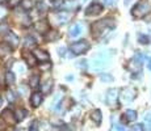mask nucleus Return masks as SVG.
<instances>
[{"label": "nucleus", "mask_w": 151, "mask_h": 131, "mask_svg": "<svg viewBox=\"0 0 151 131\" xmlns=\"http://www.w3.org/2000/svg\"><path fill=\"white\" fill-rule=\"evenodd\" d=\"M59 54H60V55H65V49H63V47L59 49Z\"/></svg>", "instance_id": "obj_34"}, {"label": "nucleus", "mask_w": 151, "mask_h": 131, "mask_svg": "<svg viewBox=\"0 0 151 131\" xmlns=\"http://www.w3.org/2000/svg\"><path fill=\"white\" fill-rule=\"evenodd\" d=\"M0 105H1V98H0Z\"/></svg>", "instance_id": "obj_36"}, {"label": "nucleus", "mask_w": 151, "mask_h": 131, "mask_svg": "<svg viewBox=\"0 0 151 131\" xmlns=\"http://www.w3.org/2000/svg\"><path fill=\"white\" fill-rule=\"evenodd\" d=\"M30 102H32V105H33L34 107L40 106V104L42 102V94L40 92H34L33 94H32V97H30Z\"/></svg>", "instance_id": "obj_11"}, {"label": "nucleus", "mask_w": 151, "mask_h": 131, "mask_svg": "<svg viewBox=\"0 0 151 131\" xmlns=\"http://www.w3.org/2000/svg\"><path fill=\"white\" fill-rule=\"evenodd\" d=\"M34 26H36V29L38 31H41V33H46V31H49V24H47V21H43V20H42V21L37 22Z\"/></svg>", "instance_id": "obj_15"}, {"label": "nucleus", "mask_w": 151, "mask_h": 131, "mask_svg": "<svg viewBox=\"0 0 151 131\" xmlns=\"http://www.w3.org/2000/svg\"><path fill=\"white\" fill-rule=\"evenodd\" d=\"M149 66H150V68H151V62H150V64H149Z\"/></svg>", "instance_id": "obj_37"}, {"label": "nucleus", "mask_w": 151, "mask_h": 131, "mask_svg": "<svg viewBox=\"0 0 151 131\" xmlns=\"http://www.w3.org/2000/svg\"><path fill=\"white\" fill-rule=\"evenodd\" d=\"M16 118H17V121H22V119L25 118V110H17L16 112Z\"/></svg>", "instance_id": "obj_25"}, {"label": "nucleus", "mask_w": 151, "mask_h": 131, "mask_svg": "<svg viewBox=\"0 0 151 131\" xmlns=\"http://www.w3.org/2000/svg\"><path fill=\"white\" fill-rule=\"evenodd\" d=\"M135 94H137V91H135L134 88H130V87H127V88H125L122 91V100L126 101V102H130V101L134 100Z\"/></svg>", "instance_id": "obj_8"}, {"label": "nucleus", "mask_w": 151, "mask_h": 131, "mask_svg": "<svg viewBox=\"0 0 151 131\" xmlns=\"http://www.w3.org/2000/svg\"><path fill=\"white\" fill-rule=\"evenodd\" d=\"M150 11H151L150 3L146 1V0H142V1H139L138 4L133 8L132 14L134 17H137V19H143L145 16H147V14L150 13Z\"/></svg>", "instance_id": "obj_1"}, {"label": "nucleus", "mask_w": 151, "mask_h": 131, "mask_svg": "<svg viewBox=\"0 0 151 131\" xmlns=\"http://www.w3.org/2000/svg\"><path fill=\"white\" fill-rule=\"evenodd\" d=\"M11 52V46L8 43H0V55H7Z\"/></svg>", "instance_id": "obj_19"}, {"label": "nucleus", "mask_w": 151, "mask_h": 131, "mask_svg": "<svg viewBox=\"0 0 151 131\" xmlns=\"http://www.w3.org/2000/svg\"><path fill=\"white\" fill-rule=\"evenodd\" d=\"M51 87H53V81L51 80H46L42 85V93H49L51 91Z\"/></svg>", "instance_id": "obj_21"}, {"label": "nucleus", "mask_w": 151, "mask_h": 131, "mask_svg": "<svg viewBox=\"0 0 151 131\" xmlns=\"http://www.w3.org/2000/svg\"><path fill=\"white\" fill-rule=\"evenodd\" d=\"M108 62H109V55L108 54H100L96 59L93 60V63H92V67H93V69H103L104 67L108 66Z\"/></svg>", "instance_id": "obj_4"}, {"label": "nucleus", "mask_w": 151, "mask_h": 131, "mask_svg": "<svg viewBox=\"0 0 151 131\" xmlns=\"http://www.w3.org/2000/svg\"><path fill=\"white\" fill-rule=\"evenodd\" d=\"M91 119L95 122L96 125H100L101 123V119H103V114H101V110H93V112L91 113Z\"/></svg>", "instance_id": "obj_13"}, {"label": "nucleus", "mask_w": 151, "mask_h": 131, "mask_svg": "<svg viewBox=\"0 0 151 131\" xmlns=\"http://www.w3.org/2000/svg\"><path fill=\"white\" fill-rule=\"evenodd\" d=\"M139 41H141V43H149V38L143 36H139Z\"/></svg>", "instance_id": "obj_31"}, {"label": "nucleus", "mask_w": 151, "mask_h": 131, "mask_svg": "<svg viewBox=\"0 0 151 131\" xmlns=\"http://www.w3.org/2000/svg\"><path fill=\"white\" fill-rule=\"evenodd\" d=\"M5 39H7L8 42H9L11 45H13V46L19 45V38H17V37L14 36L13 33H11V31H8V34L5 36Z\"/></svg>", "instance_id": "obj_17"}, {"label": "nucleus", "mask_w": 151, "mask_h": 131, "mask_svg": "<svg viewBox=\"0 0 151 131\" xmlns=\"http://www.w3.org/2000/svg\"><path fill=\"white\" fill-rule=\"evenodd\" d=\"M33 54H34V57H36V59L40 60V62H49V60H50V55H49L46 51L40 50V49L34 50Z\"/></svg>", "instance_id": "obj_10"}, {"label": "nucleus", "mask_w": 151, "mask_h": 131, "mask_svg": "<svg viewBox=\"0 0 151 131\" xmlns=\"http://www.w3.org/2000/svg\"><path fill=\"white\" fill-rule=\"evenodd\" d=\"M20 5H21V8H22V9L29 11V9H32V8H33L34 3H33V0H21V3H20Z\"/></svg>", "instance_id": "obj_18"}, {"label": "nucleus", "mask_w": 151, "mask_h": 131, "mask_svg": "<svg viewBox=\"0 0 151 131\" xmlns=\"http://www.w3.org/2000/svg\"><path fill=\"white\" fill-rule=\"evenodd\" d=\"M22 57H24V59L28 62V64L30 66V67H33L34 64H36V57H34V54H30V52H28V51H25L24 54H22Z\"/></svg>", "instance_id": "obj_14"}, {"label": "nucleus", "mask_w": 151, "mask_h": 131, "mask_svg": "<svg viewBox=\"0 0 151 131\" xmlns=\"http://www.w3.org/2000/svg\"><path fill=\"white\" fill-rule=\"evenodd\" d=\"M103 11V5L101 4H97V3H93L92 5H89L88 8H87L86 13L87 16H95V14H99Z\"/></svg>", "instance_id": "obj_9"}, {"label": "nucleus", "mask_w": 151, "mask_h": 131, "mask_svg": "<svg viewBox=\"0 0 151 131\" xmlns=\"http://www.w3.org/2000/svg\"><path fill=\"white\" fill-rule=\"evenodd\" d=\"M5 80H7V84H9V85L14 84V75H13V72L8 71L7 75H5Z\"/></svg>", "instance_id": "obj_23"}, {"label": "nucleus", "mask_w": 151, "mask_h": 131, "mask_svg": "<svg viewBox=\"0 0 151 131\" xmlns=\"http://www.w3.org/2000/svg\"><path fill=\"white\" fill-rule=\"evenodd\" d=\"M117 98H118V91L117 89H109V91L106 92L105 101L109 106H114V105L117 104Z\"/></svg>", "instance_id": "obj_6"}, {"label": "nucleus", "mask_w": 151, "mask_h": 131, "mask_svg": "<svg viewBox=\"0 0 151 131\" xmlns=\"http://www.w3.org/2000/svg\"><path fill=\"white\" fill-rule=\"evenodd\" d=\"M1 117L5 121V123H8V125H14L17 122L16 115H14L12 113V110H9V109H5L4 112L1 113Z\"/></svg>", "instance_id": "obj_7"}, {"label": "nucleus", "mask_w": 151, "mask_h": 131, "mask_svg": "<svg viewBox=\"0 0 151 131\" xmlns=\"http://www.w3.org/2000/svg\"><path fill=\"white\" fill-rule=\"evenodd\" d=\"M4 31H9V30H8V25L1 24V25H0V33H4Z\"/></svg>", "instance_id": "obj_30"}, {"label": "nucleus", "mask_w": 151, "mask_h": 131, "mask_svg": "<svg viewBox=\"0 0 151 131\" xmlns=\"http://www.w3.org/2000/svg\"><path fill=\"white\" fill-rule=\"evenodd\" d=\"M149 130L151 131V122H150V125H149Z\"/></svg>", "instance_id": "obj_35"}, {"label": "nucleus", "mask_w": 151, "mask_h": 131, "mask_svg": "<svg viewBox=\"0 0 151 131\" xmlns=\"http://www.w3.org/2000/svg\"><path fill=\"white\" fill-rule=\"evenodd\" d=\"M104 4L108 5V7H113V5L117 4V0H103Z\"/></svg>", "instance_id": "obj_27"}, {"label": "nucleus", "mask_w": 151, "mask_h": 131, "mask_svg": "<svg viewBox=\"0 0 151 131\" xmlns=\"http://www.w3.org/2000/svg\"><path fill=\"white\" fill-rule=\"evenodd\" d=\"M100 79L103 81H112L113 80V77L110 76V75H108V74H103V75H100Z\"/></svg>", "instance_id": "obj_26"}, {"label": "nucleus", "mask_w": 151, "mask_h": 131, "mask_svg": "<svg viewBox=\"0 0 151 131\" xmlns=\"http://www.w3.org/2000/svg\"><path fill=\"white\" fill-rule=\"evenodd\" d=\"M29 131H38V129H37V126H36V122H34L33 126H32L30 129H29Z\"/></svg>", "instance_id": "obj_33"}, {"label": "nucleus", "mask_w": 151, "mask_h": 131, "mask_svg": "<svg viewBox=\"0 0 151 131\" xmlns=\"http://www.w3.org/2000/svg\"><path fill=\"white\" fill-rule=\"evenodd\" d=\"M132 131H143V125H141V123L134 125V126H133V129H132Z\"/></svg>", "instance_id": "obj_28"}, {"label": "nucleus", "mask_w": 151, "mask_h": 131, "mask_svg": "<svg viewBox=\"0 0 151 131\" xmlns=\"http://www.w3.org/2000/svg\"><path fill=\"white\" fill-rule=\"evenodd\" d=\"M50 19L54 21V24H58V25H63L71 19V13L70 12H57V13H53L50 16Z\"/></svg>", "instance_id": "obj_3"}, {"label": "nucleus", "mask_w": 151, "mask_h": 131, "mask_svg": "<svg viewBox=\"0 0 151 131\" xmlns=\"http://www.w3.org/2000/svg\"><path fill=\"white\" fill-rule=\"evenodd\" d=\"M106 26H113V22L112 20H101V21H97L95 22L92 29H93V33L95 34H99L106 28Z\"/></svg>", "instance_id": "obj_5"}, {"label": "nucleus", "mask_w": 151, "mask_h": 131, "mask_svg": "<svg viewBox=\"0 0 151 131\" xmlns=\"http://www.w3.org/2000/svg\"><path fill=\"white\" fill-rule=\"evenodd\" d=\"M125 118L129 122L135 121V119H137V112H135V110H126V112H125Z\"/></svg>", "instance_id": "obj_16"}, {"label": "nucleus", "mask_w": 151, "mask_h": 131, "mask_svg": "<svg viewBox=\"0 0 151 131\" xmlns=\"http://www.w3.org/2000/svg\"><path fill=\"white\" fill-rule=\"evenodd\" d=\"M34 45H36V41L32 38V37H27V38L24 39V46L25 47H33Z\"/></svg>", "instance_id": "obj_24"}, {"label": "nucleus", "mask_w": 151, "mask_h": 131, "mask_svg": "<svg viewBox=\"0 0 151 131\" xmlns=\"http://www.w3.org/2000/svg\"><path fill=\"white\" fill-rule=\"evenodd\" d=\"M40 84V76L38 75H33V76L30 77V87L32 88H37Z\"/></svg>", "instance_id": "obj_22"}, {"label": "nucleus", "mask_w": 151, "mask_h": 131, "mask_svg": "<svg viewBox=\"0 0 151 131\" xmlns=\"http://www.w3.org/2000/svg\"><path fill=\"white\" fill-rule=\"evenodd\" d=\"M58 37H59V34H58V31H55V30H51V31H47V34H46V41H55V39H58Z\"/></svg>", "instance_id": "obj_20"}, {"label": "nucleus", "mask_w": 151, "mask_h": 131, "mask_svg": "<svg viewBox=\"0 0 151 131\" xmlns=\"http://www.w3.org/2000/svg\"><path fill=\"white\" fill-rule=\"evenodd\" d=\"M7 97L9 98V101H13V100H14V96H13V93H12V92H8Z\"/></svg>", "instance_id": "obj_32"}, {"label": "nucleus", "mask_w": 151, "mask_h": 131, "mask_svg": "<svg viewBox=\"0 0 151 131\" xmlns=\"http://www.w3.org/2000/svg\"><path fill=\"white\" fill-rule=\"evenodd\" d=\"M89 49V43L87 41H78V42H74L71 46H70V50L74 52L75 55H79V54H83L86 52L87 50Z\"/></svg>", "instance_id": "obj_2"}, {"label": "nucleus", "mask_w": 151, "mask_h": 131, "mask_svg": "<svg viewBox=\"0 0 151 131\" xmlns=\"http://www.w3.org/2000/svg\"><path fill=\"white\" fill-rule=\"evenodd\" d=\"M112 131H126V129H125L124 126H120V125H116L114 127H113Z\"/></svg>", "instance_id": "obj_29"}, {"label": "nucleus", "mask_w": 151, "mask_h": 131, "mask_svg": "<svg viewBox=\"0 0 151 131\" xmlns=\"http://www.w3.org/2000/svg\"><path fill=\"white\" fill-rule=\"evenodd\" d=\"M82 33H83V26L80 25V24L74 25V26H72V28H71V30H70V36H71V37H74V38H76V37H79Z\"/></svg>", "instance_id": "obj_12"}]
</instances>
